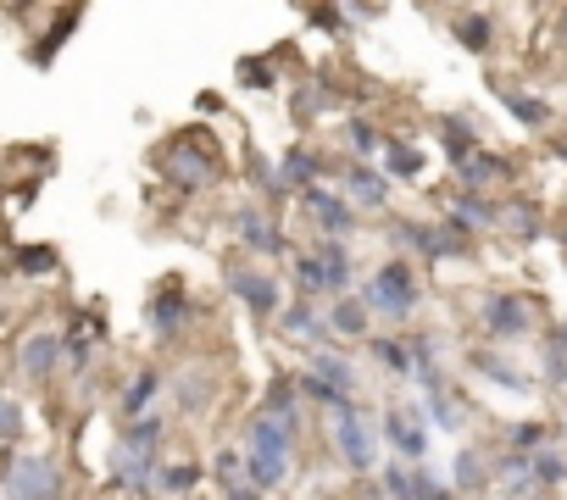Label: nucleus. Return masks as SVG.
<instances>
[{
    "label": "nucleus",
    "instance_id": "2eb2a0df",
    "mask_svg": "<svg viewBox=\"0 0 567 500\" xmlns=\"http://www.w3.org/2000/svg\"><path fill=\"white\" fill-rule=\"evenodd\" d=\"M417 389H423V412H429V423L445 428V434H456L462 428V407L445 395V373H423Z\"/></svg>",
    "mask_w": 567,
    "mask_h": 500
},
{
    "label": "nucleus",
    "instance_id": "dca6fc26",
    "mask_svg": "<svg viewBox=\"0 0 567 500\" xmlns=\"http://www.w3.org/2000/svg\"><path fill=\"white\" fill-rule=\"evenodd\" d=\"M495 217H501L495 200H484V195H462V200H451L445 228H451V234H479V228H490Z\"/></svg>",
    "mask_w": 567,
    "mask_h": 500
},
{
    "label": "nucleus",
    "instance_id": "72a5a7b5",
    "mask_svg": "<svg viewBox=\"0 0 567 500\" xmlns=\"http://www.w3.org/2000/svg\"><path fill=\"white\" fill-rule=\"evenodd\" d=\"M162 434H167V423L151 412V417H139V423H128V434H123V445L128 450H146V457H156V445H162Z\"/></svg>",
    "mask_w": 567,
    "mask_h": 500
},
{
    "label": "nucleus",
    "instance_id": "de8ad7c7",
    "mask_svg": "<svg viewBox=\"0 0 567 500\" xmlns=\"http://www.w3.org/2000/svg\"><path fill=\"white\" fill-rule=\"evenodd\" d=\"M240 73H245V84H251V89H273V67H262V62H245Z\"/></svg>",
    "mask_w": 567,
    "mask_h": 500
},
{
    "label": "nucleus",
    "instance_id": "393cba45",
    "mask_svg": "<svg viewBox=\"0 0 567 500\" xmlns=\"http://www.w3.org/2000/svg\"><path fill=\"white\" fill-rule=\"evenodd\" d=\"M367 323H373V312L362 307V300H335V312H328V328H335V339H367Z\"/></svg>",
    "mask_w": 567,
    "mask_h": 500
},
{
    "label": "nucleus",
    "instance_id": "c85d7f7f",
    "mask_svg": "<svg viewBox=\"0 0 567 500\" xmlns=\"http://www.w3.org/2000/svg\"><path fill=\"white\" fill-rule=\"evenodd\" d=\"M484 467H490V462H484V450H462V457H456V478H451V484H456V495L484 489V484L495 478V473H484Z\"/></svg>",
    "mask_w": 567,
    "mask_h": 500
},
{
    "label": "nucleus",
    "instance_id": "20e7f679",
    "mask_svg": "<svg viewBox=\"0 0 567 500\" xmlns=\"http://www.w3.org/2000/svg\"><path fill=\"white\" fill-rule=\"evenodd\" d=\"M335 450H340V462L351 467V473H373V462H378V428L367 423V412L356 407V412H345V417H335Z\"/></svg>",
    "mask_w": 567,
    "mask_h": 500
},
{
    "label": "nucleus",
    "instance_id": "f03ea898",
    "mask_svg": "<svg viewBox=\"0 0 567 500\" xmlns=\"http://www.w3.org/2000/svg\"><path fill=\"white\" fill-rule=\"evenodd\" d=\"M67 478L56 457H23V450H7V500H62Z\"/></svg>",
    "mask_w": 567,
    "mask_h": 500
},
{
    "label": "nucleus",
    "instance_id": "39448f33",
    "mask_svg": "<svg viewBox=\"0 0 567 500\" xmlns=\"http://www.w3.org/2000/svg\"><path fill=\"white\" fill-rule=\"evenodd\" d=\"M223 284L234 289L251 307V317H284V300H278V284L267 278V273H256V267H245V262H228L223 267Z\"/></svg>",
    "mask_w": 567,
    "mask_h": 500
},
{
    "label": "nucleus",
    "instance_id": "ea45409f",
    "mask_svg": "<svg viewBox=\"0 0 567 500\" xmlns=\"http://www.w3.org/2000/svg\"><path fill=\"white\" fill-rule=\"evenodd\" d=\"M0 439H7V450H17V439H23V400L17 395L0 400Z\"/></svg>",
    "mask_w": 567,
    "mask_h": 500
},
{
    "label": "nucleus",
    "instance_id": "2f4dec72",
    "mask_svg": "<svg viewBox=\"0 0 567 500\" xmlns=\"http://www.w3.org/2000/svg\"><path fill=\"white\" fill-rule=\"evenodd\" d=\"M440 139H445L451 167H462V162L472 157V128H467V117H445V123H440Z\"/></svg>",
    "mask_w": 567,
    "mask_h": 500
},
{
    "label": "nucleus",
    "instance_id": "bb28decb",
    "mask_svg": "<svg viewBox=\"0 0 567 500\" xmlns=\"http://www.w3.org/2000/svg\"><path fill=\"white\" fill-rule=\"evenodd\" d=\"M290 478V462L284 457H262V450H245V484L251 489H278Z\"/></svg>",
    "mask_w": 567,
    "mask_h": 500
},
{
    "label": "nucleus",
    "instance_id": "f704fd0d",
    "mask_svg": "<svg viewBox=\"0 0 567 500\" xmlns=\"http://www.w3.org/2000/svg\"><path fill=\"white\" fill-rule=\"evenodd\" d=\"M12 267H17L23 278H45V273H56V250H51V245H23Z\"/></svg>",
    "mask_w": 567,
    "mask_h": 500
},
{
    "label": "nucleus",
    "instance_id": "8fccbe9b",
    "mask_svg": "<svg viewBox=\"0 0 567 500\" xmlns=\"http://www.w3.org/2000/svg\"><path fill=\"white\" fill-rule=\"evenodd\" d=\"M501 489H506V500H534V495H540L534 478H517V484H501Z\"/></svg>",
    "mask_w": 567,
    "mask_h": 500
},
{
    "label": "nucleus",
    "instance_id": "37998d69",
    "mask_svg": "<svg viewBox=\"0 0 567 500\" xmlns=\"http://www.w3.org/2000/svg\"><path fill=\"white\" fill-rule=\"evenodd\" d=\"M345 139L356 145V157H373V150H378V134H373L367 117H351V123H345Z\"/></svg>",
    "mask_w": 567,
    "mask_h": 500
},
{
    "label": "nucleus",
    "instance_id": "c9c22d12",
    "mask_svg": "<svg viewBox=\"0 0 567 500\" xmlns=\"http://www.w3.org/2000/svg\"><path fill=\"white\" fill-rule=\"evenodd\" d=\"M385 173H390V178H417V173H423V157H417L412 145L395 139V145H385Z\"/></svg>",
    "mask_w": 567,
    "mask_h": 500
},
{
    "label": "nucleus",
    "instance_id": "a18cd8bd",
    "mask_svg": "<svg viewBox=\"0 0 567 500\" xmlns=\"http://www.w3.org/2000/svg\"><path fill=\"white\" fill-rule=\"evenodd\" d=\"M89 345H94V328H89V323H78V328L67 334V362H73V367H84V362H89Z\"/></svg>",
    "mask_w": 567,
    "mask_h": 500
},
{
    "label": "nucleus",
    "instance_id": "7ed1b4c3",
    "mask_svg": "<svg viewBox=\"0 0 567 500\" xmlns=\"http://www.w3.org/2000/svg\"><path fill=\"white\" fill-rule=\"evenodd\" d=\"M162 167L184 184V189H206L217 178V145L206 134H184L178 145L162 150Z\"/></svg>",
    "mask_w": 567,
    "mask_h": 500
},
{
    "label": "nucleus",
    "instance_id": "f8f14e48",
    "mask_svg": "<svg viewBox=\"0 0 567 500\" xmlns=\"http://www.w3.org/2000/svg\"><path fill=\"white\" fill-rule=\"evenodd\" d=\"M234 234H240V245L251 250V257H278V250H284L278 223H267L256 207H240V212H234Z\"/></svg>",
    "mask_w": 567,
    "mask_h": 500
},
{
    "label": "nucleus",
    "instance_id": "58836bf2",
    "mask_svg": "<svg viewBox=\"0 0 567 500\" xmlns=\"http://www.w3.org/2000/svg\"><path fill=\"white\" fill-rule=\"evenodd\" d=\"M506 107H512V117H517V123H529V128H540V123L551 117V107H545L540 95H506Z\"/></svg>",
    "mask_w": 567,
    "mask_h": 500
},
{
    "label": "nucleus",
    "instance_id": "cd10ccee",
    "mask_svg": "<svg viewBox=\"0 0 567 500\" xmlns=\"http://www.w3.org/2000/svg\"><path fill=\"white\" fill-rule=\"evenodd\" d=\"M295 284L306 289V300L312 295H335V278H328V262L317 257V250H301L295 257Z\"/></svg>",
    "mask_w": 567,
    "mask_h": 500
},
{
    "label": "nucleus",
    "instance_id": "0eeeda50",
    "mask_svg": "<svg viewBox=\"0 0 567 500\" xmlns=\"http://www.w3.org/2000/svg\"><path fill=\"white\" fill-rule=\"evenodd\" d=\"M301 207L312 212V223H317L328 239H340V245H345V234H356V207H345V200H340L335 189L312 184V189L301 195Z\"/></svg>",
    "mask_w": 567,
    "mask_h": 500
},
{
    "label": "nucleus",
    "instance_id": "09e8293b",
    "mask_svg": "<svg viewBox=\"0 0 567 500\" xmlns=\"http://www.w3.org/2000/svg\"><path fill=\"white\" fill-rule=\"evenodd\" d=\"M545 367H551V378H556V384H567V350H562V345H551V350H545Z\"/></svg>",
    "mask_w": 567,
    "mask_h": 500
},
{
    "label": "nucleus",
    "instance_id": "5701e85b",
    "mask_svg": "<svg viewBox=\"0 0 567 500\" xmlns=\"http://www.w3.org/2000/svg\"><path fill=\"white\" fill-rule=\"evenodd\" d=\"M295 378H273L267 384V417H278L284 428H295L301 434V400H295Z\"/></svg>",
    "mask_w": 567,
    "mask_h": 500
},
{
    "label": "nucleus",
    "instance_id": "6ab92c4d",
    "mask_svg": "<svg viewBox=\"0 0 567 500\" xmlns=\"http://www.w3.org/2000/svg\"><path fill=\"white\" fill-rule=\"evenodd\" d=\"M345 189H351V200H356V207H385V200H390V178L385 173H378V167H367V162H351V173H345Z\"/></svg>",
    "mask_w": 567,
    "mask_h": 500
},
{
    "label": "nucleus",
    "instance_id": "864d4df0",
    "mask_svg": "<svg viewBox=\"0 0 567 500\" xmlns=\"http://www.w3.org/2000/svg\"><path fill=\"white\" fill-rule=\"evenodd\" d=\"M562 45H567V12H562Z\"/></svg>",
    "mask_w": 567,
    "mask_h": 500
},
{
    "label": "nucleus",
    "instance_id": "aec40b11",
    "mask_svg": "<svg viewBox=\"0 0 567 500\" xmlns=\"http://www.w3.org/2000/svg\"><path fill=\"white\" fill-rule=\"evenodd\" d=\"M184 323H189V300H184V289H167V295L151 300V328H156V339H178Z\"/></svg>",
    "mask_w": 567,
    "mask_h": 500
},
{
    "label": "nucleus",
    "instance_id": "6e6552de",
    "mask_svg": "<svg viewBox=\"0 0 567 500\" xmlns=\"http://www.w3.org/2000/svg\"><path fill=\"white\" fill-rule=\"evenodd\" d=\"M62 350H67V339L62 334H51V328H39V334H28L23 345H17V373L28 378V384H45L56 373V362H62Z\"/></svg>",
    "mask_w": 567,
    "mask_h": 500
},
{
    "label": "nucleus",
    "instance_id": "a878e982",
    "mask_svg": "<svg viewBox=\"0 0 567 500\" xmlns=\"http://www.w3.org/2000/svg\"><path fill=\"white\" fill-rule=\"evenodd\" d=\"M456 178L467 184V195H479V189H484L490 178H506V162L495 157V150H472V157H467V162L456 167Z\"/></svg>",
    "mask_w": 567,
    "mask_h": 500
},
{
    "label": "nucleus",
    "instance_id": "a211bd4d",
    "mask_svg": "<svg viewBox=\"0 0 567 500\" xmlns=\"http://www.w3.org/2000/svg\"><path fill=\"white\" fill-rule=\"evenodd\" d=\"M306 373H312L317 384H328V389H340V395H351V400H356V367L340 357V350H312Z\"/></svg>",
    "mask_w": 567,
    "mask_h": 500
},
{
    "label": "nucleus",
    "instance_id": "423d86ee",
    "mask_svg": "<svg viewBox=\"0 0 567 500\" xmlns=\"http://www.w3.org/2000/svg\"><path fill=\"white\" fill-rule=\"evenodd\" d=\"M378 434L390 439L395 462H406V467H423V457H429V428H423L412 412H401V407H385V428Z\"/></svg>",
    "mask_w": 567,
    "mask_h": 500
},
{
    "label": "nucleus",
    "instance_id": "1a4fd4ad",
    "mask_svg": "<svg viewBox=\"0 0 567 500\" xmlns=\"http://www.w3.org/2000/svg\"><path fill=\"white\" fill-rule=\"evenodd\" d=\"M479 317H484V328L495 339H517V334H529V323H534V312H529L524 295H484Z\"/></svg>",
    "mask_w": 567,
    "mask_h": 500
},
{
    "label": "nucleus",
    "instance_id": "4be33fe9",
    "mask_svg": "<svg viewBox=\"0 0 567 500\" xmlns=\"http://www.w3.org/2000/svg\"><path fill=\"white\" fill-rule=\"evenodd\" d=\"M451 34H456V45H462V50L484 57V50L495 45V17H484V12H462V17L451 23Z\"/></svg>",
    "mask_w": 567,
    "mask_h": 500
},
{
    "label": "nucleus",
    "instance_id": "c756f323",
    "mask_svg": "<svg viewBox=\"0 0 567 500\" xmlns=\"http://www.w3.org/2000/svg\"><path fill=\"white\" fill-rule=\"evenodd\" d=\"M323 173V162L312 157V150H290V157H284V189H312V178Z\"/></svg>",
    "mask_w": 567,
    "mask_h": 500
},
{
    "label": "nucleus",
    "instance_id": "9d476101",
    "mask_svg": "<svg viewBox=\"0 0 567 500\" xmlns=\"http://www.w3.org/2000/svg\"><path fill=\"white\" fill-rule=\"evenodd\" d=\"M278 328H284V339H290V345H312V350H328V334H335V328H328V317L312 307L306 295L295 300V307H284Z\"/></svg>",
    "mask_w": 567,
    "mask_h": 500
},
{
    "label": "nucleus",
    "instance_id": "473e14b6",
    "mask_svg": "<svg viewBox=\"0 0 567 500\" xmlns=\"http://www.w3.org/2000/svg\"><path fill=\"white\" fill-rule=\"evenodd\" d=\"M201 484V467L196 462H162V473H156V489L162 495H189Z\"/></svg>",
    "mask_w": 567,
    "mask_h": 500
},
{
    "label": "nucleus",
    "instance_id": "4468645a",
    "mask_svg": "<svg viewBox=\"0 0 567 500\" xmlns=\"http://www.w3.org/2000/svg\"><path fill=\"white\" fill-rule=\"evenodd\" d=\"M395 239H401V245H412L417 257H429V262L462 257V245H456V234H451V228H429V223H401V228H395Z\"/></svg>",
    "mask_w": 567,
    "mask_h": 500
},
{
    "label": "nucleus",
    "instance_id": "9b49d317",
    "mask_svg": "<svg viewBox=\"0 0 567 500\" xmlns=\"http://www.w3.org/2000/svg\"><path fill=\"white\" fill-rule=\"evenodd\" d=\"M367 345H373V362L385 367L390 378L417 384V350H412V339H401V334H373Z\"/></svg>",
    "mask_w": 567,
    "mask_h": 500
},
{
    "label": "nucleus",
    "instance_id": "7c9ffc66",
    "mask_svg": "<svg viewBox=\"0 0 567 500\" xmlns=\"http://www.w3.org/2000/svg\"><path fill=\"white\" fill-rule=\"evenodd\" d=\"M317 257L328 262V278H335V295L345 300V289H351V250H345L340 239H323V245H317Z\"/></svg>",
    "mask_w": 567,
    "mask_h": 500
},
{
    "label": "nucleus",
    "instance_id": "c03bdc74",
    "mask_svg": "<svg viewBox=\"0 0 567 500\" xmlns=\"http://www.w3.org/2000/svg\"><path fill=\"white\" fill-rule=\"evenodd\" d=\"M417 500H456V484H440L429 467H417Z\"/></svg>",
    "mask_w": 567,
    "mask_h": 500
},
{
    "label": "nucleus",
    "instance_id": "f3484780",
    "mask_svg": "<svg viewBox=\"0 0 567 500\" xmlns=\"http://www.w3.org/2000/svg\"><path fill=\"white\" fill-rule=\"evenodd\" d=\"M112 473H117V484H123V489H156V473H162V462H156V457H146V450H128V445H117Z\"/></svg>",
    "mask_w": 567,
    "mask_h": 500
},
{
    "label": "nucleus",
    "instance_id": "3c124183",
    "mask_svg": "<svg viewBox=\"0 0 567 500\" xmlns=\"http://www.w3.org/2000/svg\"><path fill=\"white\" fill-rule=\"evenodd\" d=\"M223 500H262V489H251V484H240V489H223Z\"/></svg>",
    "mask_w": 567,
    "mask_h": 500
},
{
    "label": "nucleus",
    "instance_id": "49530a36",
    "mask_svg": "<svg viewBox=\"0 0 567 500\" xmlns=\"http://www.w3.org/2000/svg\"><path fill=\"white\" fill-rule=\"evenodd\" d=\"M317 28H328V34H345V23H351V12H340V7H312L306 12Z\"/></svg>",
    "mask_w": 567,
    "mask_h": 500
},
{
    "label": "nucleus",
    "instance_id": "412c9836",
    "mask_svg": "<svg viewBox=\"0 0 567 500\" xmlns=\"http://www.w3.org/2000/svg\"><path fill=\"white\" fill-rule=\"evenodd\" d=\"M472 373H484V378H495L501 389H512V395H524L529 389V378H524V367H512L506 357H501V350H472Z\"/></svg>",
    "mask_w": 567,
    "mask_h": 500
},
{
    "label": "nucleus",
    "instance_id": "79ce46f5",
    "mask_svg": "<svg viewBox=\"0 0 567 500\" xmlns=\"http://www.w3.org/2000/svg\"><path fill=\"white\" fill-rule=\"evenodd\" d=\"M385 489H390V500H417V467L395 462V467L385 473Z\"/></svg>",
    "mask_w": 567,
    "mask_h": 500
},
{
    "label": "nucleus",
    "instance_id": "b1692460",
    "mask_svg": "<svg viewBox=\"0 0 567 500\" xmlns=\"http://www.w3.org/2000/svg\"><path fill=\"white\" fill-rule=\"evenodd\" d=\"M162 395V378L146 367V373H134V384L123 389V417L128 423H139V417H151V400Z\"/></svg>",
    "mask_w": 567,
    "mask_h": 500
},
{
    "label": "nucleus",
    "instance_id": "f257e3e1",
    "mask_svg": "<svg viewBox=\"0 0 567 500\" xmlns=\"http://www.w3.org/2000/svg\"><path fill=\"white\" fill-rule=\"evenodd\" d=\"M417 300H423V289H417V273H412L406 262H385V267L367 278V289H362V307H367L373 317H385V323L412 317Z\"/></svg>",
    "mask_w": 567,
    "mask_h": 500
},
{
    "label": "nucleus",
    "instance_id": "603ef678",
    "mask_svg": "<svg viewBox=\"0 0 567 500\" xmlns=\"http://www.w3.org/2000/svg\"><path fill=\"white\" fill-rule=\"evenodd\" d=\"M551 345H562V350H567V323H562V328H556V339H551Z\"/></svg>",
    "mask_w": 567,
    "mask_h": 500
},
{
    "label": "nucleus",
    "instance_id": "a19ab883",
    "mask_svg": "<svg viewBox=\"0 0 567 500\" xmlns=\"http://www.w3.org/2000/svg\"><path fill=\"white\" fill-rule=\"evenodd\" d=\"M506 223H512V234H517V239H534V234L545 228V223H540V212L529 207V200H512V207H506Z\"/></svg>",
    "mask_w": 567,
    "mask_h": 500
},
{
    "label": "nucleus",
    "instance_id": "ddd939ff",
    "mask_svg": "<svg viewBox=\"0 0 567 500\" xmlns=\"http://www.w3.org/2000/svg\"><path fill=\"white\" fill-rule=\"evenodd\" d=\"M295 445H301V434L295 428H284L278 417H256L251 428H245V450H262V457H284V462H295Z\"/></svg>",
    "mask_w": 567,
    "mask_h": 500
},
{
    "label": "nucleus",
    "instance_id": "4c0bfd02",
    "mask_svg": "<svg viewBox=\"0 0 567 500\" xmlns=\"http://www.w3.org/2000/svg\"><path fill=\"white\" fill-rule=\"evenodd\" d=\"M534 484H540V489L567 484V457H556V450H540V457H534Z\"/></svg>",
    "mask_w": 567,
    "mask_h": 500
},
{
    "label": "nucleus",
    "instance_id": "e433bc0d",
    "mask_svg": "<svg viewBox=\"0 0 567 500\" xmlns=\"http://www.w3.org/2000/svg\"><path fill=\"white\" fill-rule=\"evenodd\" d=\"M545 439H551V428H545L540 417H529V423H512V450H524V457H540V450H545Z\"/></svg>",
    "mask_w": 567,
    "mask_h": 500
}]
</instances>
